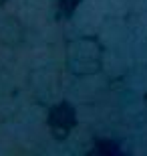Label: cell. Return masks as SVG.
<instances>
[{
	"mask_svg": "<svg viewBox=\"0 0 147 156\" xmlns=\"http://www.w3.org/2000/svg\"><path fill=\"white\" fill-rule=\"evenodd\" d=\"M75 120H77V116H75L73 105L57 104L48 114V128L52 130V134L57 138H67L68 132L75 126Z\"/></svg>",
	"mask_w": 147,
	"mask_h": 156,
	"instance_id": "obj_1",
	"label": "cell"
}]
</instances>
